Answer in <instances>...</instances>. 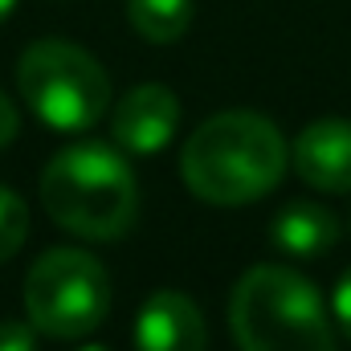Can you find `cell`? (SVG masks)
Wrapping results in <instances>:
<instances>
[{"label": "cell", "mask_w": 351, "mask_h": 351, "mask_svg": "<svg viewBox=\"0 0 351 351\" xmlns=\"http://www.w3.org/2000/svg\"><path fill=\"white\" fill-rule=\"evenodd\" d=\"M180 172L208 204H250L278 188L286 172V139L254 110H225L192 131L180 152Z\"/></svg>", "instance_id": "cell-1"}, {"label": "cell", "mask_w": 351, "mask_h": 351, "mask_svg": "<svg viewBox=\"0 0 351 351\" xmlns=\"http://www.w3.org/2000/svg\"><path fill=\"white\" fill-rule=\"evenodd\" d=\"M41 204L62 229L110 241L135 221V176L106 143H70L41 176Z\"/></svg>", "instance_id": "cell-2"}, {"label": "cell", "mask_w": 351, "mask_h": 351, "mask_svg": "<svg viewBox=\"0 0 351 351\" xmlns=\"http://www.w3.org/2000/svg\"><path fill=\"white\" fill-rule=\"evenodd\" d=\"M229 319L241 351H335L319 290L286 265H254L233 290Z\"/></svg>", "instance_id": "cell-3"}, {"label": "cell", "mask_w": 351, "mask_h": 351, "mask_svg": "<svg viewBox=\"0 0 351 351\" xmlns=\"http://www.w3.org/2000/svg\"><path fill=\"white\" fill-rule=\"evenodd\" d=\"M16 86L29 110L58 131H86L110 102L102 62L74 41H37L16 62Z\"/></svg>", "instance_id": "cell-4"}, {"label": "cell", "mask_w": 351, "mask_h": 351, "mask_svg": "<svg viewBox=\"0 0 351 351\" xmlns=\"http://www.w3.org/2000/svg\"><path fill=\"white\" fill-rule=\"evenodd\" d=\"M29 323L53 339H82L110 311V278L82 250H49L25 278Z\"/></svg>", "instance_id": "cell-5"}, {"label": "cell", "mask_w": 351, "mask_h": 351, "mask_svg": "<svg viewBox=\"0 0 351 351\" xmlns=\"http://www.w3.org/2000/svg\"><path fill=\"white\" fill-rule=\"evenodd\" d=\"M180 127V102L168 86H135L114 110V143L123 152H135V156H152L160 147H168Z\"/></svg>", "instance_id": "cell-6"}, {"label": "cell", "mask_w": 351, "mask_h": 351, "mask_svg": "<svg viewBox=\"0 0 351 351\" xmlns=\"http://www.w3.org/2000/svg\"><path fill=\"white\" fill-rule=\"evenodd\" d=\"M294 168L319 192H351V123L319 119L294 139Z\"/></svg>", "instance_id": "cell-7"}, {"label": "cell", "mask_w": 351, "mask_h": 351, "mask_svg": "<svg viewBox=\"0 0 351 351\" xmlns=\"http://www.w3.org/2000/svg\"><path fill=\"white\" fill-rule=\"evenodd\" d=\"M135 343L139 351H208V331L192 298L160 290L139 311Z\"/></svg>", "instance_id": "cell-8"}, {"label": "cell", "mask_w": 351, "mask_h": 351, "mask_svg": "<svg viewBox=\"0 0 351 351\" xmlns=\"http://www.w3.org/2000/svg\"><path fill=\"white\" fill-rule=\"evenodd\" d=\"M269 233H274V245L282 254H290V258H319V254H327L335 245L339 225H335V217L323 204L294 200V204H286L274 217Z\"/></svg>", "instance_id": "cell-9"}, {"label": "cell", "mask_w": 351, "mask_h": 351, "mask_svg": "<svg viewBox=\"0 0 351 351\" xmlns=\"http://www.w3.org/2000/svg\"><path fill=\"white\" fill-rule=\"evenodd\" d=\"M127 16L139 37L168 45L188 33L192 25V0H127Z\"/></svg>", "instance_id": "cell-10"}, {"label": "cell", "mask_w": 351, "mask_h": 351, "mask_svg": "<svg viewBox=\"0 0 351 351\" xmlns=\"http://www.w3.org/2000/svg\"><path fill=\"white\" fill-rule=\"evenodd\" d=\"M29 237V208L12 188H0V262H8Z\"/></svg>", "instance_id": "cell-11"}, {"label": "cell", "mask_w": 351, "mask_h": 351, "mask_svg": "<svg viewBox=\"0 0 351 351\" xmlns=\"http://www.w3.org/2000/svg\"><path fill=\"white\" fill-rule=\"evenodd\" d=\"M0 351H37L33 331L25 323H0Z\"/></svg>", "instance_id": "cell-12"}, {"label": "cell", "mask_w": 351, "mask_h": 351, "mask_svg": "<svg viewBox=\"0 0 351 351\" xmlns=\"http://www.w3.org/2000/svg\"><path fill=\"white\" fill-rule=\"evenodd\" d=\"M335 319H339L343 335L351 339V269L339 278V286H335Z\"/></svg>", "instance_id": "cell-13"}, {"label": "cell", "mask_w": 351, "mask_h": 351, "mask_svg": "<svg viewBox=\"0 0 351 351\" xmlns=\"http://www.w3.org/2000/svg\"><path fill=\"white\" fill-rule=\"evenodd\" d=\"M16 127H21L16 123V106L8 102V94H0V152L16 139Z\"/></svg>", "instance_id": "cell-14"}, {"label": "cell", "mask_w": 351, "mask_h": 351, "mask_svg": "<svg viewBox=\"0 0 351 351\" xmlns=\"http://www.w3.org/2000/svg\"><path fill=\"white\" fill-rule=\"evenodd\" d=\"M12 4H16V0H0V21H4V16L12 12Z\"/></svg>", "instance_id": "cell-15"}, {"label": "cell", "mask_w": 351, "mask_h": 351, "mask_svg": "<svg viewBox=\"0 0 351 351\" xmlns=\"http://www.w3.org/2000/svg\"><path fill=\"white\" fill-rule=\"evenodd\" d=\"M86 351H102V348H86Z\"/></svg>", "instance_id": "cell-16"}]
</instances>
